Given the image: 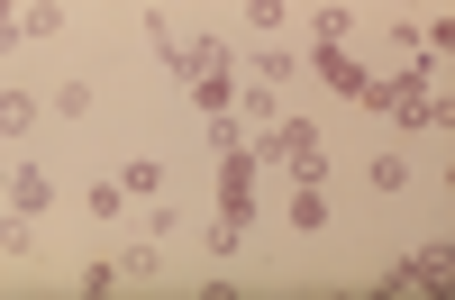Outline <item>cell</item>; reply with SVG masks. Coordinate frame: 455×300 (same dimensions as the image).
Returning a JSON list of instances; mask_svg holds the SVG:
<instances>
[{"mask_svg":"<svg viewBox=\"0 0 455 300\" xmlns=\"http://www.w3.org/2000/svg\"><path fill=\"white\" fill-rule=\"evenodd\" d=\"M19 28H28V36H46V28H64V0H28V10H19Z\"/></svg>","mask_w":455,"mask_h":300,"instance_id":"5b68a950","label":"cell"},{"mask_svg":"<svg viewBox=\"0 0 455 300\" xmlns=\"http://www.w3.org/2000/svg\"><path fill=\"white\" fill-rule=\"evenodd\" d=\"M0 192H10V209H28V218L55 201V192H46V173H36V164H10V155H0Z\"/></svg>","mask_w":455,"mask_h":300,"instance_id":"7a4b0ae2","label":"cell"},{"mask_svg":"<svg viewBox=\"0 0 455 300\" xmlns=\"http://www.w3.org/2000/svg\"><path fill=\"white\" fill-rule=\"evenodd\" d=\"M319 73H328V83L347 91V100H373V91H383V83H373L364 64H347V55H319Z\"/></svg>","mask_w":455,"mask_h":300,"instance_id":"3957f363","label":"cell"},{"mask_svg":"<svg viewBox=\"0 0 455 300\" xmlns=\"http://www.w3.org/2000/svg\"><path fill=\"white\" fill-rule=\"evenodd\" d=\"M28 119H36V100H28V91H0V155L28 137Z\"/></svg>","mask_w":455,"mask_h":300,"instance_id":"277c9868","label":"cell"},{"mask_svg":"<svg viewBox=\"0 0 455 300\" xmlns=\"http://www.w3.org/2000/svg\"><path fill=\"white\" fill-rule=\"evenodd\" d=\"M264 155H283L300 182H319V128H310V119H283L274 137H264Z\"/></svg>","mask_w":455,"mask_h":300,"instance_id":"6da1fadb","label":"cell"}]
</instances>
